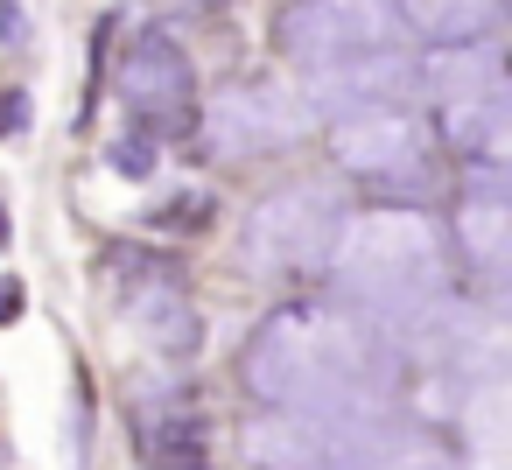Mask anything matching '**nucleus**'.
<instances>
[{"label": "nucleus", "instance_id": "12", "mask_svg": "<svg viewBox=\"0 0 512 470\" xmlns=\"http://www.w3.org/2000/svg\"><path fill=\"white\" fill-rule=\"evenodd\" d=\"M141 463L148 470H211V421L197 407H169L141 421Z\"/></svg>", "mask_w": 512, "mask_h": 470}, {"label": "nucleus", "instance_id": "18", "mask_svg": "<svg viewBox=\"0 0 512 470\" xmlns=\"http://www.w3.org/2000/svg\"><path fill=\"white\" fill-rule=\"evenodd\" d=\"M15 316H22V288L0 274V323H15Z\"/></svg>", "mask_w": 512, "mask_h": 470}, {"label": "nucleus", "instance_id": "7", "mask_svg": "<svg viewBox=\"0 0 512 470\" xmlns=\"http://www.w3.org/2000/svg\"><path fill=\"white\" fill-rule=\"evenodd\" d=\"M120 99L134 106V127L141 134H183L197 127V71L183 57V43L169 29H141L120 57Z\"/></svg>", "mask_w": 512, "mask_h": 470}, {"label": "nucleus", "instance_id": "10", "mask_svg": "<svg viewBox=\"0 0 512 470\" xmlns=\"http://www.w3.org/2000/svg\"><path fill=\"white\" fill-rule=\"evenodd\" d=\"M456 260L491 281V288H512V190H477L463 197L456 211Z\"/></svg>", "mask_w": 512, "mask_h": 470}, {"label": "nucleus", "instance_id": "19", "mask_svg": "<svg viewBox=\"0 0 512 470\" xmlns=\"http://www.w3.org/2000/svg\"><path fill=\"white\" fill-rule=\"evenodd\" d=\"M505 15H512V0H505Z\"/></svg>", "mask_w": 512, "mask_h": 470}, {"label": "nucleus", "instance_id": "13", "mask_svg": "<svg viewBox=\"0 0 512 470\" xmlns=\"http://www.w3.org/2000/svg\"><path fill=\"white\" fill-rule=\"evenodd\" d=\"M204 218H211V197L204 190H176V197H162L148 211V232H197Z\"/></svg>", "mask_w": 512, "mask_h": 470}, {"label": "nucleus", "instance_id": "3", "mask_svg": "<svg viewBox=\"0 0 512 470\" xmlns=\"http://www.w3.org/2000/svg\"><path fill=\"white\" fill-rule=\"evenodd\" d=\"M344 197L330 183H288L253 204L239 232V260L260 281H295V274H330V253L344 239Z\"/></svg>", "mask_w": 512, "mask_h": 470}, {"label": "nucleus", "instance_id": "2", "mask_svg": "<svg viewBox=\"0 0 512 470\" xmlns=\"http://www.w3.org/2000/svg\"><path fill=\"white\" fill-rule=\"evenodd\" d=\"M330 274H337V288L358 309L407 316V309H428L449 288V239L435 232L428 211H407V204L358 211V218H344V239L330 253Z\"/></svg>", "mask_w": 512, "mask_h": 470}, {"label": "nucleus", "instance_id": "16", "mask_svg": "<svg viewBox=\"0 0 512 470\" xmlns=\"http://www.w3.org/2000/svg\"><path fill=\"white\" fill-rule=\"evenodd\" d=\"M477 155H484V162H491V169H505V176H512V113H505V120H498V127H491V141H484V148H477Z\"/></svg>", "mask_w": 512, "mask_h": 470}, {"label": "nucleus", "instance_id": "11", "mask_svg": "<svg viewBox=\"0 0 512 470\" xmlns=\"http://www.w3.org/2000/svg\"><path fill=\"white\" fill-rule=\"evenodd\" d=\"M393 8H400V29L442 57V50H477L505 15V0H393Z\"/></svg>", "mask_w": 512, "mask_h": 470}, {"label": "nucleus", "instance_id": "17", "mask_svg": "<svg viewBox=\"0 0 512 470\" xmlns=\"http://www.w3.org/2000/svg\"><path fill=\"white\" fill-rule=\"evenodd\" d=\"M29 127V99L22 92H0V134H22Z\"/></svg>", "mask_w": 512, "mask_h": 470}, {"label": "nucleus", "instance_id": "6", "mask_svg": "<svg viewBox=\"0 0 512 470\" xmlns=\"http://www.w3.org/2000/svg\"><path fill=\"white\" fill-rule=\"evenodd\" d=\"M330 155L344 176L386 190V197H428L435 190V127L407 106V113H365V120H337L330 127Z\"/></svg>", "mask_w": 512, "mask_h": 470}, {"label": "nucleus", "instance_id": "5", "mask_svg": "<svg viewBox=\"0 0 512 470\" xmlns=\"http://www.w3.org/2000/svg\"><path fill=\"white\" fill-rule=\"evenodd\" d=\"M400 8L393 0H288L274 15V50L288 64H302L309 78L344 71L358 57L400 50Z\"/></svg>", "mask_w": 512, "mask_h": 470}, {"label": "nucleus", "instance_id": "15", "mask_svg": "<svg viewBox=\"0 0 512 470\" xmlns=\"http://www.w3.org/2000/svg\"><path fill=\"white\" fill-rule=\"evenodd\" d=\"M372 470H456L449 463V449H435V442H421V435H407L386 463H372Z\"/></svg>", "mask_w": 512, "mask_h": 470}, {"label": "nucleus", "instance_id": "14", "mask_svg": "<svg viewBox=\"0 0 512 470\" xmlns=\"http://www.w3.org/2000/svg\"><path fill=\"white\" fill-rule=\"evenodd\" d=\"M106 155H113V169H120V176H155V169H162V141H155V134H141V127H134V134H120Z\"/></svg>", "mask_w": 512, "mask_h": 470}, {"label": "nucleus", "instance_id": "9", "mask_svg": "<svg viewBox=\"0 0 512 470\" xmlns=\"http://www.w3.org/2000/svg\"><path fill=\"white\" fill-rule=\"evenodd\" d=\"M302 106L274 85H232L225 99H211V120H204V141L211 155L225 162H253V155H274L288 141H302Z\"/></svg>", "mask_w": 512, "mask_h": 470}, {"label": "nucleus", "instance_id": "1", "mask_svg": "<svg viewBox=\"0 0 512 470\" xmlns=\"http://www.w3.org/2000/svg\"><path fill=\"white\" fill-rule=\"evenodd\" d=\"M239 372L274 414H379L400 386V351L337 302H288L253 330Z\"/></svg>", "mask_w": 512, "mask_h": 470}, {"label": "nucleus", "instance_id": "8", "mask_svg": "<svg viewBox=\"0 0 512 470\" xmlns=\"http://www.w3.org/2000/svg\"><path fill=\"white\" fill-rule=\"evenodd\" d=\"M421 92H428V64H421V57H407V50H379V57H358V64H344V71H323V78H309V99H316L330 120L407 113Z\"/></svg>", "mask_w": 512, "mask_h": 470}, {"label": "nucleus", "instance_id": "4", "mask_svg": "<svg viewBox=\"0 0 512 470\" xmlns=\"http://www.w3.org/2000/svg\"><path fill=\"white\" fill-rule=\"evenodd\" d=\"M407 442L386 414H260L246 428L253 470H372Z\"/></svg>", "mask_w": 512, "mask_h": 470}]
</instances>
